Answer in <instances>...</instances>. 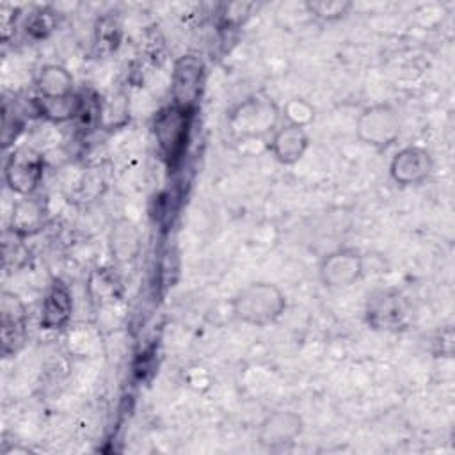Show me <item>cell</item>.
I'll list each match as a JSON object with an SVG mask.
<instances>
[{"label":"cell","instance_id":"22","mask_svg":"<svg viewBox=\"0 0 455 455\" xmlns=\"http://www.w3.org/2000/svg\"><path fill=\"white\" fill-rule=\"evenodd\" d=\"M16 20H18V9H14L11 5H2V9H0V27H2V39L4 41H7L14 34Z\"/></svg>","mask_w":455,"mask_h":455},{"label":"cell","instance_id":"3","mask_svg":"<svg viewBox=\"0 0 455 455\" xmlns=\"http://www.w3.org/2000/svg\"><path fill=\"white\" fill-rule=\"evenodd\" d=\"M192 119L194 112H187L172 103L162 107L153 116V137L160 155L169 165H174L183 156L190 139Z\"/></svg>","mask_w":455,"mask_h":455},{"label":"cell","instance_id":"1","mask_svg":"<svg viewBox=\"0 0 455 455\" xmlns=\"http://www.w3.org/2000/svg\"><path fill=\"white\" fill-rule=\"evenodd\" d=\"M288 306L284 291L268 281H254L238 290L231 299L233 316L252 327L275 323Z\"/></svg>","mask_w":455,"mask_h":455},{"label":"cell","instance_id":"6","mask_svg":"<svg viewBox=\"0 0 455 455\" xmlns=\"http://www.w3.org/2000/svg\"><path fill=\"white\" fill-rule=\"evenodd\" d=\"M364 318L373 331L398 332L407 329L411 322V307L398 290L379 288L366 297Z\"/></svg>","mask_w":455,"mask_h":455},{"label":"cell","instance_id":"4","mask_svg":"<svg viewBox=\"0 0 455 455\" xmlns=\"http://www.w3.org/2000/svg\"><path fill=\"white\" fill-rule=\"evenodd\" d=\"M402 133V121L395 107L389 103H373L364 107L355 119L357 139L377 149L386 151Z\"/></svg>","mask_w":455,"mask_h":455},{"label":"cell","instance_id":"9","mask_svg":"<svg viewBox=\"0 0 455 455\" xmlns=\"http://www.w3.org/2000/svg\"><path fill=\"white\" fill-rule=\"evenodd\" d=\"M304 432V419L290 409L268 412L258 425V443L268 450H281L293 444Z\"/></svg>","mask_w":455,"mask_h":455},{"label":"cell","instance_id":"18","mask_svg":"<svg viewBox=\"0 0 455 455\" xmlns=\"http://www.w3.org/2000/svg\"><path fill=\"white\" fill-rule=\"evenodd\" d=\"M281 117L286 124H295L300 128L309 126L315 121V107L299 96H293L284 101L281 107Z\"/></svg>","mask_w":455,"mask_h":455},{"label":"cell","instance_id":"19","mask_svg":"<svg viewBox=\"0 0 455 455\" xmlns=\"http://www.w3.org/2000/svg\"><path fill=\"white\" fill-rule=\"evenodd\" d=\"M53 28H55V16L46 7H37L30 11L23 23L25 34L36 41L46 39L53 32Z\"/></svg>","mask_w":455,"mask_h":455},{"label":"cell","instance_id":"10","mask_svg":"<svg viewBox=\"0 0 455 455\" xmlns=\"http://www.w3.org/2000/svg\"><path fill=\"white\" fill-rule=\"evenodd\" d=\"M434 171L432 153L423 146H405L389 162V176L400 187H416Z\"/></svg>","mask_w":455,"mask_h":455},{"label":"cell","instance_id":"16","mask_svg":"<svg viewBox=\"0 0 455 455\" xmlns=\"http://www.w3.org/2000/svg\"><path fill=\"white\" fill-rule=\"evenodd\" d=\"M43 222H44V215H43L41 204L30 196H27L20 199L12 208L11 233L14 236L27 238L36 235L43 228Z\"/></svg>","mask_w":455,"mask_h":455},{"label":"cell","instance_id":"12","mask_svg":"<svg viewBox=\"0 0 455 455\" xmlns=\"http://www.w3.org/2000/svg\"><path fill=\"white\" fill-rule=\"evenodd\" d=\"M309 148V135L306 128L295 124H281L270 135L268 151L281 165H295L302 160Z\"/></svg>","mask_w":455,"mask_h":455},{"label":"cell","instance_id":"11","mask_svg":"<svg viewBox=\"0 0 455 455\" xmlns=\"http://www.w3.org/2000/svg\"><path fill=\"white\" fill-rule=\"evenodd\" d=\"M0 316H2V354L14 355L20 352L27 341V309L23 300L4 290L0 299Z\"/></svg>","mask_w":455,"mask_h":455},{"label":"cell","instance_id":"7","mask_svg":"<svg viewBox=\"0 0 455 455\" xmlns=\"http://www.w3.org/2000/svg\"><path fill=\"white\" fill-rule=\"evenodd\" d=\"M364 275V256L355 247H338L327 252L318 265L320 283L329 290H343Z\"/></svg>","mask_w":455,"mask_h":455},{"label":"cell","instance_id":"20","mask_svg":"<svg viewBox=\"0 0 455 455\" xmlns=\"http://www.w3.org/2000/svg\"><path fill=\"white\" fill-rule=\"evenodd\" d=\"M121 41V27L119 23L110 18V16H103L101 20H98L96 25V37H94V46L96 52L100 55L103 53H112Z\"/></svg>","mask_w":455,"mask_h":455},{"label":"cell","instance_id":"17","mask_svg":"<svg viewBox=\"0 0 455 455\" xmlns=\"http://www.w3.org/2000/svg\"><path fill=\"white\" fill-rule=\"evenodd\" d=\"M304 7L307 14H311L313 18L325 23H332L343 20L352 11L354 4L348 0H313L306 2Z\"/></svg>","mask_w":455,"mask_h":455},{"label":"cell","instance_id":"8","mask_svg":"<svg viewBox=\"0 0 455 455\" xmlns=\"http://www.w3.org/2000/svg\"><path fill=\"white\" fill-rule=\"evenodd\" d=\"M43 156L28 148L14 149L4 165V180L11 192L27 197L32 196L43 180Z\"/></svg>","mask_w":455,"mask_h":455},{"label":"cell","instance_id":"5","mask_svg":"<svg viewBox=\"0 0 455 455\" xmlns=\"http://www.w3.org/2000/svg\"><path fill=\"white\" fill-rule=\"evenodd\" d=\"M206 82L204 60L196 53L180 55L171 71V103L187 110H197Z\"/></svg>","mask_w":455,"mask_h":455},{"label":"cell","instance_id":"13","mask_svg":"<svg viewBox=\"0 0 455 455\" xmlns=\"http://www.w3.org/2000/svg\"><path fill=\"white\" fill-rule=\"evenodd\" d=\"M73 313V297L62 281H53L43 299L41 306V329L57 331L69 323Z\"/></svg>","mask_w":455,"mask_h":455},{"label":"cell","instance_id":"14","mask_svg":"<svg viewBox=\"0 0 455 455\" xmlns=\"http://www.w3.org/2000/svg\"><path fill=\"white\" fill-rule=\"evenodd\" d=\"M85 105V98L82 94H68L62 98H37L34 100L36 114H39L43 119L53 123V124H62L73 119H78Z\"/></svg>","mask_w":455,"mask_h":455},{"label":"cell","instance_id":"15","mask_svg":"<svg viewBox=\"0 0 455 455\" xmlns=\"http://www.w3.org/2000/svg\"><path fill=\"white\" fill-rule=\"evenodd\" d=\"M39 98H62L73 94L75 80L73 75L60 64H46L41 68L36 78Z\"/></svg>","mask_w":455,"mask_h":455},{"label":"cell","instance_id":"21","mask_svg":"<svg viewBox=\"0 0 455 455\" xmlns=\"http://www.w3.org/2000/svg\"><path fill=\"white\" fill-rule=\"evenodd\" d=\"M135 238H137V231L130 222H123L114 229L112 251L117 254V258H123V259L133 258V252L126 247V240H135Z\"/></svg>","mask_w":455,"mask_h":455},{"label":"cell","instance_id":"2","mask_svg":"<svg viewBox=\"0 0 455 455\" xmlns=\"http://www.w3.org/2000/svg\"><path fill=\"white\" fill-rule=\"evenodd\" d=\"M281 107L267 94L258 92L242 100L228 116L231 135L240 142H259L270 137L279 124Z\"/></svg>","mask_w":455,"mask_h":455}]
</instances>
